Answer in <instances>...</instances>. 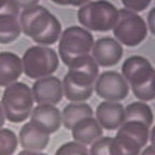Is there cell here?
Wrapping results in <instances>:
<instances>
[{
  "label": "cell",
  "instance_id": "10",
  "mask_svg": "<svg viewBox=\"0 0 155 155\" xmlns=\"http://www.w3.org/2000/svg\"><path fill=\"white\" fill-rule=\"evenodd\" d=\"M123 46L111 37H104L95 41L91 56L98 67L109 68L117 65L123 58Z\"/></svg>",
  "mask_w": 155,
  "mask_h": 155
},
{
  "label": "cell",
  "instance_id": "21",
  "mask_svg": "<svg viewBox=\"0 0 155 155\" xmlns=\"http://www.w3.org/2000/svg\"><path fill=\"white\" fill-rule=\"evenodd\" d=\"M119 130H121L122 133L126 134V135H128L133 139H135L141 145V148L147 147L149 140H150L151 128L148 127L145 124L141 123V122H124L121 125V127L119 128Z\"/></svg>",
  "mask_w": 155,
  "mask_h": 155
},
{
  "label": "cell",
  "instance_id": "23",
  "mask_svg": "<svg viewBox=\"0 0 155 155\" xmlns=\"http://www.w3.org/2000/svg\"><path fill=\"white\" fill-rule=\"evenodd\" d=\"M55 155H88V150L85 145L70 141L61 144L55 152Z\"/></svg>",
  "mask_w": 155,
  "mask_h": 155
},
{
  "label": "cell",
  "instance_id": "12",
  "mask_svg": "<svg viewBox=\"0 0 155 155\" xmlns=\"http://www.w3.org/2000/svg\"><path fill=\"white\" fill-rule=\"evenodd\" d=\"M29 123L39 131L50 136L61 128V112L52 104H38L32 109Z\"/></svg>",
  "mask_w": 155,
  "mask_h": 155
},
{
  "label": "cell",
  "instance_id": "18",
  "mask_svg": "<svg viewBox=\"0 0 155 155\" xmlns=\"http://www.w3.org/2000/svg\"><path fill=\"white\" fill-rule=\"evenodd\" d=\"M141 145L128 135L117 130L115 137L111 139L110 155H140Z\"/></svg>",
  "mask_w": 155,
  "mask_h": 155
},
{
  "label": "cell",
  "instance_id": "28",
  "mask_svg": "<svg viewBox=\"0 0 155 155\" xmlns=\"http://www.w3.org/2000/svg\"><path fill=\"white\" fill-rule=\"evenodd\" d=\"M140 155H155V151H154V147L153 144L147 145V148L142 151Z\"/></svg>",
  "mask_w": 155,
  "mask_h": 155
},
{
  "label": "cell",
  "instance_id": "20",
  "mask_svg": "<svg viewBox=\"0 0 155 155\" xmlns=\"http://www.w3.org/2000/svg\"><path fill=\"white\" fill-rule=\"evenodd\" d=\"M18 17L10 14H0V44H10L21 36Z\"/></svg>",
  "mask_w": 155,
  "mask_h": 155
},
{
  "label": "cell",
  "instance_id": "5",
  "mask_svg": "<svg viewBox=\"0 0 155 155\" xmlns=\"http://www.w3.org/2000/svg\"><path fill=\"white\" fill-rule=\"evenodd\" d=\"M78 21L86 30L98 32L110 31L115 26L119 9L107 0L85 1L78 10Z\"/></svg>",
  "mask_w": 155,
  "mask_h": 155
},
{
  "label": "cell",
  "instance_id": "17",
  "mask_svg": "<svg viewBox=\"0 0 155 155\" xmlns=\"http://www.w3.org/2000/svg\"><path fill=\"white\" fill-rule=\"evenodd\" d=\"M94 110L90 104L84 102H72L64 108L61 111V123L66 128L71 130L73 126L86 117H92Z\"/></svg>",
  "mask_w": 155,
  "mask_h": 155
},
{
  "label": "cell",
  "instance_id": "14",
  "mask_svg": "<svg viewBox=\"0 0 155 155\" xmlns=\"http://www.w3.org/2000/svg\"><path fill=\"white\" fill-rule=\"evenodd\" d=\"M22 73V58L12 52H0V87L17 82Z\"/></svg>",
  "mask_w": 155,
  "mask_h": 155
},
{
  "label": "cell",
  "instance_id": "16",
  "mask_svg": "<svg viewBox=\"0 0 155 155\" xmlns=\"http://www.w3.org/2000/svg\"><path fill=\"white\" fill-rule=\"evenodd\" d=\"M48 142H50V136L39 131L29 122L24 124L19 130L18 143L25 151L41 152L46 149Z\"/></svg>",
  "mask_w": 155,
  "mask_h": 155
},
{
  "label": "cell",
  "instance_id": "22",
  "mask_svg": "<svg viewBox=\"0 0 155 155\" xmlns=\"http://www.w3.org/2000/svg\"><path fill=\"white\" fill-rule=\"evenodd\" d=\"M18 145L16 134L9 128L0 129V155H13Z\"/></svg>",
  "mask_w": 155,
  "mask_h": 155
},
{
  "label": "cell",
  "instance_id": "13",
  "mask_svg": "<svg viewBox=\"0 0 155 155\" xmlns=\"http://www.w3.org/2000/svg\"><path fill=\"white\" fill-rule=\"evenodd\" d=\"M95 115L100 127L106 130L119 129L125 121V110L120 102H100L95 111Z\"/></svg>",
  "mask_w": 155,
  "mask_h": 155
},
{
  "label": "cell",
  "instance_id": "1",
  "mask_svg": "<svg viewBox=\"0 0 155 155\" xmlns=\"http://www.w3.org/2000/svg\"><path fill=\"white\" fill-rule=\"evenodd\" d=\"M21 30L39 45H53L59 40L61 24L45 7L36 5L24 9L19 16Z\"/></svg>",
  "mask_w": 155,
  "mask_h": 155
},
{
  "label": "cell",
  "instance_id": "4",
  "mask_svg": "<svg viewBox=\"0 0 155 155\" xmlns=\"http://www.w3.org/2000/svg\"><path fill=\"white\" fill-rule=\"evenodd\" d=\"M95 43L92 32L81 26L66 28L59 37L58 53L61 61L68 68L72 67L91 55Z\"/></svg>",
  "mask_w": 155,
  "mask_h": 155
},
{
  "label": "cell",
  "instance_id": "30",
  "mask_svg": "<svg viewBox=\"0 0 155 155\" xmlns=\"http://www.w3.org/2000/svg\"><path fill=\"white\" fill-rule=\"evenodd\" d=\"M5 113H3L1 104H0V129L2 128V126L5 125Z\"/></svg>",
  "mask_w": 155,
  "mask_h": 155
},
{
  "label": "cell",
  "instance_id": "9",
  "mask_svg": "<svg viewBox=\"0 0 155 155\" xmlns=\"http://www.w3.org/2000/svg\"><path fill=\"white\" fill-rule=\"evenodd\" d=\"M94 90L97 96L104 101L119 102L127 97L129 85L121 73L116 71H104L98 75Z\"/></svg>",
  "mask_w": 155,
  "mask_h": 155
},
{
  "label": "cell",
  "instance_id": "29",
  "mask_svg": "<svg viewBox=\"0 0 155 155\" xmlns=\"http://www.w3.org/2000/svg\"><path fill=\"white\" fill-rule=\"evenodd\" d=\"M17 155H48L45 153H41V152H31V151H21Z\"/></svg>",
  "mask_w": 155,
  "mask_h": 155
},
{
  "label": "cell",
  "instance_id": "2",
  "mask_svg": "<svg viewBox=\"0 0 155 155\" xmlns=\"http://www.w3.org/2000/svg\"><path fill=\"white\" fill-rule=\"evenodd\" d=\"M99 75V67L87 56L69 68L64 77V96L71 102H84L90 99L94 92L95 82Z\"/></svg>",
  "mask_w": 155,
  "mask_h": 155
},
{
  "label": "cell",
  "instance_id": "6",
  "mask_svg": "<svg viewBox=\"0 0 155 155\" xmlns=\"http://www.w3.org/2000/svg\"><path fill=\"white\" fill-rule=\"evenodd\" d=\"M31 90L24 82H15L5 88L1 107L5 119L11 123H23L28 119L34 109Z\"/></svg>",
  "mask_w": 155,
  "mask_h": 155
},
{
  "label": "cell",
  "instance_id": "19",
  "mask_svg": "<svg viewBox=\"0 0 155 155\" xmlns=\"http://www.w3.org/2000/svg\"><path fill=\"white\" fill-rule=\"evenodd\" d=\"M125 121H136L145 124L148 127H152L154 115L152 108L148 104L142 101H134L129 104L125 109Z\"/></svg>",
  "mask_w": 155,
  "mask_h": 155
},
{
  "label": "cell",
  "instance_id": "25",
  "mask_svg": "<svg viewBox=\"0 0 155 155\" xmlns=\"http://www.w3.org/2000/svg\"><path fill=\"white\" fill-rule=\"evenodd\" d=\"M152 3L151 0H123L122 5H124V9L128 10L130 12L137 13L144 11Z\"/></svg>",
  "mask_w": 155,
  "mask_h": 155
},
{
  "label": "cell",
  "instance_id": "27",
  "mask_svg": "<svg viewBox=\"0 0 155 155\" xmlns=\"http://www.w3.org/2000/svg\"><path fill=\"white\" fill-rule=\"evenodd\" d=\"M155 8H152L150 10V12L148 14V21H147V26H148V29L151 31V34L154 35V26H155Z\"/></svg>",
  "mask_w": 155,
  "mask_h": 155
},
{
  "label": "cell",
  "instance_id": "7",
  "mask_svg": "<svg viewBox=\"0 0 155 155\" xmlns=\"http://www.w3.org/2000/svg\"><path fill=\"white\" fill-rule=\"evenodd\" d=\"M23 72L29 79L39 80L51 77L58 69L59 58L55 50L42 45L27 48L22 58Z\"/></svg>",
  "mask_w": 155,
  "mask_h": 155
},
{
  "label": "cell",
  "instance_id": "11",
  "mask_svg": "<svg viewBox=\"0 0 155 155\" xmlns=\"http://www.w3.org/2000/svg\"><path fill=\"white\" fill-rule=\"evenodd\" d=\"M30 90L34 101L38 104L56 106L64 97L63 82L54 75L36 80Z\"/></svg>",
  "mask_w": 155,
  "mask_h": 155
},
{
  "label": "cell",
  "instance_id": "3",
  "mask_svg": "<svg viewBox=\"0 0 155 155\" xmlns=\"http://www.w3.org/2000/svg\"><path fill=\"white\" fill-rule=\"evenodd\" d=\"M122 77L125 79L136 98L140 101H152L155 98V71L148 58L134 55L124 61L122 65Z\"/></svg>",
  "mask_w": 155,
  "mask_h": 155
},
{
  "label": "cell",
  "instance_id": "8",
  "mask_svg": "<svg viewBox=\"0 0 155 155\" xmlns=\"http://www.w3.org/2000/svg\"><path fill=\"white\" fill-rule=\"evenodd\" d=\"M113 35L120 44L135 48L148 36L149 29L142 16L126 9L119 10V17L113 27Z\"/></svg>",
  "mask_w": 155,
  "mask_h": 155
},
{
  "label": "cell",
  "instance_id": "26",
  "mask_svg": "<svg viewBox=\"0 0 155 155\" xmlns=\"http://www.w3.org/2000/svg\"><path fill=\"white\" fill-rule=\"evenodd\" d=\"M19 7L13 0H0V14H10L18 17Z\"/></svg>",
  "mask_w": 155,
  "mask_h": 155
},
{
  "label": "cell",
  "instance_id": "24",
  "mask_svg": "<svg viewBox=\"0 0 155 155\" xmlns=\"http://www.w3.org/2000/svg\"><path fill=\"white\" fill-rule=\"evenodd\" d=\"M112 137H101L98 140H96L94 143H92L88 155H110L109 147L111 142Z\"/></svg>",
  "mask_w": 155,
  "mask_h": 155
},
{
  "label": "cell",
  "instance_id": "15",
  "mask_svg": "<svg viewBox=\"0 0 155 155\" xmlns=\"http://www.w3.org/2000/svg\"><path fill=\"white\" fill-rule=\"evenodd\" d=\"M102 133L104 129L100 127L94 116L81 120L71 128V134L74 142L80 143L85 147L87 144H92L96 140L101 138Z\"/></svg>",
  "mask_w": 155,
  "mask_h": 155
}]
</instances>
